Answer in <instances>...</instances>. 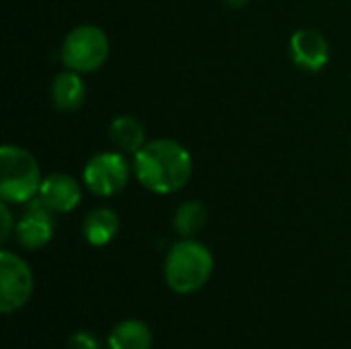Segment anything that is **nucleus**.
Here are the masks:
<instances>
[{
	"label": "nucleus",
	"instance_id": "obj_8",
	"mask_svg": "<svg viewBox=\"0 0 351 349\" xmlns=\"http://www.w3.org/2000/svg\"><path fill=\"white\" fill-rule=\"evenodd\" d=\"M290 56L300 68L319 72L329 62V43L315 29H298L290 37Z\"/></svg>",
	"mask_w": 351,
	"mask_h": 349
},
{
	"label": "nucleus",
	"instance_id": "obj_11",
	"mask_svg": "<svg viewBox=\"0 0 351 349\" xmlns=\"http://www.w3.org/2000/svg\"><path fill=\"white\" fill-rule=\"evenodd\" d=\"M119 230V218L111 208H95L86 214L82 222L84 239L93 247H105L113 241Z\"/></svg>",
	"mask_w": 351,
	"mask_h": 349
},
{
	"label": "nucleus",
	"instance_id": "obj_5",
	"mask_svg": "<svg viewBox=\"0 0 351 349\" xmlns=\"http://www.w3.org/2000/svg\"><path fill=\"white\" fill-rule=\"evenodd\" d=\"M82 181L95 195H115L130 181V163L121 152H99L84 165Z\"/></svg>",
	"mask_w": 351,
	"mask_h": 349
},
{
	"label": "nucleus",
	"instance_id": "obj_1",
	"mask_svg": "<svg viewBox=\"0 0 351 349\" xmlns=\"http://www.w3.org/2000/svg\"><path fill=\"white\" fill-rule=\"evenodd\" d=\"M132 169L136 179L146 189L167 195L187 185L193 171V160L183 144L158 138L146 142L134 154Z\"/></svg>",
	"mask_w": 351,
	"mask_h": 349
},
{
	"label": "nucleus",
	"instance_id": "obj_16",
	"mask_svg": "<svg viewBox=\"0 0 351 349\" xmlns=\"http://www.w3.org/2000/svg\"><path fill=\"white\" fill-rule=\"evenodd\" d=\"M0 218H2V243H6L8 241V237H10V230H12V216H10V210H8V204L6 202H2L0 204Z\"/></svg>",
	"mask_w": 351,
	"mask_h": 349
},
{
	"label": "nucleus",
	"instance_id": "obj_4",
	"mask_svg": "<svg viewBox=\"0 0 351 349\" xmlns=\"http://www.w3.org/2000/svg\"><path fill=\"white\" fill-rule=\"evenodd\" d=\"M109 56V39L103 29L95 25H80L72 29L62 45V62L66 68L86 74L99 70Z\"/></svg>",
	"mask_w": 351,
	"mask_h": 349
},
{
	"label": "nucleus",
	"instance_id": "obj_13",
	"mask_svg": "<svg viewBox=\"0 0 351 349\" xmlns=\"http://www.w3.org/2000/svg\"><path fill=\"white\" fill-rule=\"evenodd\" d=\"M109 349H150L152 348V331L146 323L130 319L119 323L107 339Z\"/></svg>",
	"mask_w": 351,
	"mask_h": 349
},
{
	"label": "nucleus",
	"instance_id": "obj_6",
	"mask_svg": "<svg viewBox=\"0 0 351 349\" xmlns=\"http://www.w3.org/2000/svg\"><path fill=\"white\" fill-rule=\"evenodd\" d=\"M33 294V274L29 265L10 251L0 253V311L4 315L23 309Z\"/></svg>",
	"mask_w": 351,
	"mask_h": 349
},
{
	"label": "nucleus",
	"instance_id": "obj_15",
	"mask_svg": "<svg viewBox=\"0 0 351 349\" xmlns=\"http://www.w3.org/2000/svg\"><path fill=\"white\" fill-rule=\"evenodd\" d=\"M68 349H101V344L93 333L78 331L68 339Z\"/></svg>",
	"mask_w": 351,
	"mask_h": 349
},
{
	"label": "nucleus",
	"instance_id": "obj_17",
	"mask_svg": "<svg viewBox=\"0 0 351 349\" xmlns=\"http://www.w3.org/2000/svg\"><path fill=\"white\" fill-rule=\"evenodd\" d=\"M224 2H226L228 6H232V8H241V6H245L249 0H224Z\"/></svg>",
	"mask_w": 351,
	"mask_h": 349
},
{
	"label": "nucleus",
	"instance_id": "obj_9",
	"mask_svg": "<svg viewBox=\"0 0 351 349\" xmlns=\"http://www.w3.org/2000/svg\"><path fill=\"white\" fill-rule=\"evenodd\" d=\"M39 202L51 212H72L80 204V185L74 177L64 173H51L41 181Z\"/></svg>",
	"mask_w": 351,
	"mask_h": 349
},
{
	"label": "nucleus",
	"instance_id": "obj_7",
	"mask_svg": "<svg viewBox=\"0 0 351 349\" xmlns=\"http://www.w3.org/2000/svg\"><path fill=\"white\" fill-rule=\"evenodd\" d=\"M16 241L21 247L35 251L45 247L53 237V218L51 210L45 208L39 200L31 204V208L23 214V218L16 222Z\"/></svg>",
	"mask_w": 351,
	"mask_h": 349
},
{
	"label": "nucleus",
	"instance_id": "obj_10",
	"mask_svg": "<svg viewBox=\"0 0 351 349\" xmlns=\"http://www.w3.org/2000/svg\"><path fill=\"white\" fill-rule=\"evenodd\" d=\"M86 88L80 78V72L74 70H64L60 72L53 82H51V99L53 105L62 111H74L84 103Z\"/></svg>",
	"mask_w": 351,
	"mask_h": 349
},
{
	"label": "nucleus",
	"instance_id": "obj_12",
	"mask_svg": "<svg viewBox=\"0 0 351 349\" xmlns=\"http://www.w3.org/2000/svg\"><path fill=\"white\" fill-rule=\"evenodd\" d=\"M109 138L121 152L136 154L146 144V130L136 117L119 115L109 125Z\"/></svg>",
	"mask_w": 351,
	"mask_h": 349
},
{
	"label": "nucleus",
	"instance_id": "obj_14",
	"mask_svg": "<svg viewBox=\"0 0 351 349\" xmlns=\"http://www.w3.org/2000/svg\"><path fill=\"white\" fill-rule=\"evenodd\" d=\"M206 220H208V210L204 204L185 202L177 208L175 218H173V226H175L177 234H181L183 239H191L193 234H197L204 228Z\"/></svg>",
	"mask_w": 351,
	"mask_h": 349
},
{
	"label": "nucleus",
	"instance_id": "obj_3",
	"mask_svg": "<svg viewBox=\"0 0 351 349\" xmlns=\"http://www.w3.org/2000/svg\"><path fill=\"white\" fill-rule=\"evenodd\" d=\"M41 173L35 156L14 144L0 148V197L6 204H27L41 187Z\"/></svg>",
	"mask_w": 351,
	"mask_h": 349
},
{
	"label": "nucleus",
	"instance_id": "obj_2",
	"mask_svg": "<svg viewBox=\"0 0 351 349\" xmlns=\"http://www.w3.org/2000/svg\"><path fill=\"white\" fill-rule=\"evenodd\" d=\"M214 269V257L204 243L193 239L171 247L165 261V280L177 294H193L206 286Z\"/></svg>",
	"mask_w": 351,
	"mask_h": 349
}]
</instances>
